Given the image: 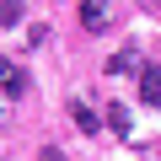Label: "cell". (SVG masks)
<instances>
[{"instance_id": "6da1fadb", "label": "cell", "mask_w": 161, "mask_h": 161, "mask_svg": "<svg viewBox=\"0 0 161 161\" xmlns=\"http://www.w3.org/2000/svg\"><path fill=\"white\" fill-rule=\"evenodd\" d=\"M140 102L145 108H161V64H145L140 70Z\"/></svg>"}, {"instance_id": "7a4b0ae2", "label": "cell", "mask_w": 161, "mask_h": 161, "mask_svg": "<svg viewBox=\"0 0 161 161\" xmlns=\"http://www.w3.org/2000/svg\"><path fill=\"white\" fill-rule=\"evenodd\" d=\"M80 27H86V32H102L108 27V0H80Z\"/></svg>"}, {"instance_id": "3957f363", "label": "cell", "mask_w": 161, "mask_h": 161, "mask_svg": "<svg viewBox=\"0 0 161 161\" xmlns=\"http://www.w3.org/2000/svg\"><path fill=\"white\" fill-rule=\"evenodd\" d=\"M0 92H6V97H22V92H27V75H22L11 59H0Z\"/></svg>"}, {"instance_id": "277c9868", "label": "cell", "mask_w": 161, "mask_h": 161, "mask_svg": "<svg viewBox=\"0 0 161 161\" xmlns=\"http://www.w3.org/2000/svg\"><path fill=\"white\" fill-rule=\"evenodd\" d=\"M108 70H113V75H140L145 64H140V54H134V48H118V54L108 59Z\"/></svg>"}, {"instance_id": "5b68a950", "label": "cell", "mask_w": 161, "mask_h": 161, "mask_svg": "<svg viewBox=\"0 0 161 161\" xmlns=\"http://www.w3.org/2000/svg\"><path fill=\"white\" fill-rule=\"evenodd\" d=\"M108 124H113V134H129V108L124 102H108Z\"/></svg>"}, {"instance_id": "8992f818", "label": "cell", "mask_w": 161, "mask_h": 161, "mask_svg": "<svg viewBox=\"0 0 161 161\" xmlns=\"http://www.w3.org/2000/svg\"><path fill=\"white\" fill-rule=\"evenodd\" d=\"M70 113H75V124H80V129H86V134H97V129H102V124H97V113H92L86 102H75Z\"/></svg>"}, {"instance_id": "52a82bcc", "label": "cell", "mask_w": 161, "mask_h": 161, "mask_svg": "<svg viewBox=\"0 0 161 161\" xmlns=\"http://www.w3.org/2000/svg\"><path fill=\"white\" fill-rule=\"evenodd\" d=\"M16 16H22V11H16V0H0V22H6V27H11Z\"/></svg>"}, {"instance_id": "ba28073f", "label": "cell", "mask_w": 161, "mask_h": 161, "mask_svg": "<svg viewBox=\"0 0 161 161\" xmlns=\"http://www.w3.org/2000/svg\"><path fill=\"white\" fill-rule=\"evenodd\" d=\"M38 161H70V156H64L59 145H43V150H38Z\"/></svg>"}]
</instances>
